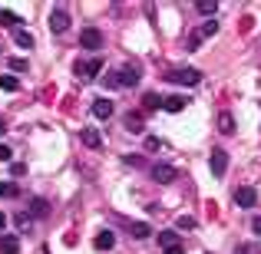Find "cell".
<instances>
[{
  "label": "cell",
  "mask_w": 261,
  "mask_h": 254,
  "mask_svg": "<svg viewBox=\"0 0 261 254\" xmlns=\"http://www.w3.org/2000/svg\"><path fill=\"white\" fill-rule=\"evenodd\" d=\"M166 79H169V83H178V86H198V83H202V73L192 70V66H185V70L166 73Z\"/></svg>",
  "instance_id": "1"
},
{
  "label": "cell",
  "mask_w": 261,
  "mask_h": 254,
  "mask_svg": "<svg viewBox=\"0 0 261 254\" xmlns=\"http://www.w3.org/2000/svg\"><path fill=\"white\" fill-rule=\"evenodd\" d=\"M208 168H212V175H215V178H222L225 172H228V152H225V149H212Z\"/></svg>",
  "instance_id": "2"
},
{
  "label": "cell",
  "mask_w": 261,
  "mask_h": 254,
  "mask_svg": "<svg viewBox=\"0 0 261 254\" xmlns=\"http://www.w3.org/2000/svg\"><path fill=\"white\" fill-rule=\"evenodd\" d=\"M102 43H106V37H102V30H96V26H86V30L80 33V46H86V50H99Z\"/></svg>",
  "instance_id": "3"
},
{
  "label": "cell",
  "mask_w": 261,
  "mask_h": 254,
  "mask_svg": "<svg viewBox=\"0 0 261 254\" xmlns=\"http://www.w3.org/2000/svg\"><path fill=\"white\" fill-rule=\"evenodd\" d=\"M73 70H76V76H83V79H96V76H99V70H102V60L99 57L83 60V63H76Z\"/></svg>",
  "instance_id": "4"
},
{
  "label": "cell",
  "mask_w": 261,
  "mask_h": 254,
  "mask_svg": "<svg viewBox=\"0 0 261 254\" xmlns=\"http://www.w3.org/2000/svg\"><path fill=\"white\" fill-rule=\"evenodd\" d=\"M235 205H238V208H251V205H258V191L251 188V185L235 188Z\"/></svg>",
  "instance_id": "5"
},
{
  "label": "cell",
  "mask_w": 261,
  "mask_h": 254,
  "mask_svg": "<svg viewBox=\"0 0 261 254\" xmlns=\"http://www.w3.org/2000/svg\"><path fill=\"white\" fill-rule=\"evenodd\" d=\"M50 30L53 33H66L70 30V13H66L63 7H57V10L50 13Z\"/></svg>",
  "instance_id": "6"
},
{
  "label": "cell",
  "mask_w": 261,
  "mask_h": 254,
  "mask_svg": "<svg viewBox=\"0 0 261 254\" xmlns=\"http://www.w3.org/2000/svg\"><path fill=\"white\" fill-rule=\"evenodd\" d=\"M175 175L178 172L172 168V165H166V162H159V165H152V178L159 185H169V182H175Z\"/></svg>",
  "instance_id": "7"
},
{
  "label": "cell",
  "mask_w": 261,
  "mask_h": 254,
  "mask_svg": "<svg viewBox=\"0 0 261 254\" xmlns=\"http://www.w3.org/2000/svg\"><path fill=\"white\" fill-rule=\"evenodd\" d=\"M116 83L119 86H136L139 83V70H136V66H122V70L116 73Z\"/></svg>",
  "instance_id": "8"
},
{
  "label": "cell",
  "mask_w": 261,
  "mask_h": 254,
  "mask_svg": "<svg viewBox=\"0 0 261 254\" xmlns=\"http://www.w3.org/2000/svg\"><path fill=\"white\" fill-rule=\"evenodd\" d=\"M189 106V99H185V96H162V109H166V112H182V109Z\"/></svg>",
  "instance_id": "9"
},
{
  "label": "cell",
  "mask_w": 261,
  "mask_h": 254,
  "mask_svg": "<svg viewBox=\"0 0 261 254\" xmlns=\"http://www.w3.org/2000/svg\"><path fill=\"white\" fill-rule=\"evenodd\" d=\"M122 126L129 129L133 135H142V129H146V122H142V112H126V119H122Z\"/></svg>",
  "instance_id": "10"
},
{
  "label": "cell",
  "mask_w": 261,
  "mask_h": 254,
  "mask_svg": "<svg viewBox=\"0 0 261 254\" xmlns=\"http://www.w3.org/2000/svg\"><path fill=\"white\" fill-rule=\"evenodd\" d=\"M93 116H96V119H109V116H113V99H106V96L96 99L93 102Z\"/></svg>",
  "instance_id": "11"
},
{
  "label": "cell",
  "mask_w": 261,
  "mask_h": 254,
  "mask_svg": "<svg viewBox=\"0 0 261 254\" xmlns=\"http://www.w3.org/2000/svg\"><path fill=\"white\" fill-rule=\"evenodd\" d=\"M17 251H20L17 235H0V254H17Z\"/></svg>",
  "instance_id": "12"
},
{
  "label": "cell",
  "mask_w": 261,
  "mask_h": 254,
  "mask_svg": "<svg viewBox=\"0 0 261 254\" xmlns=\"http://www.w3.org/2000/svg\"><path fill=\"white\" fill-rule=\"evenodd\" d=\"M30 215H33V218H46V215H50V205H46V198H30Z\"/></svg>",
  "instance_id": "13"
},
{
  "label": "cell",
  "mask_w": 261,
  "mask_h": 254,
  "mask_svg": "<svg viewBox=\"0 0 261 254\" xmlns=\"http://www.w3.org/2000/svg\"><path fill=\"white\" fill-rule=\"evenodd\" d=\"M80 139H83L86 149H99L102 146V139H99V132H96V129H83V132H80Z\"/></svg>",
  "instance_id": "14"
},
{
  "label": "cell",
  "mask_w": 261,
  "mask_h": 254,
  "mask_svg": "<svg viewBox=\"0 0 261 254\" xmlns=\"http://www.w3.org/2000/svg\"><path fill=\"white\" fill-rule=\"evenodd\" d=\"M218 132H222V135H231V132H235V116H231V112H222V116H218Z\"/></svg>",
  "instance_id": "15"
},
{
  "label": "cell",
  "mask_w": 261,
  "mask_h": 254,
  "mask_svg": "<svg viewBox=\"0 0 261 254\" xmlns=\"http://www.w3.org/2000/svg\"><path fill=\"white\" fill-rule=\"evenodd\" d=\"M13 40H17V46H23V50H30V46H33V33L23 30V26H17V30H13Z\"/></svg>",
  "instance_id": "16"
},
{
  "label": "cell",
  "mask_w": 261,
  "mask_h": 254,
  "mask_svg": "<svg viewBox=\"0 0 261 254\" xmlns=\"http://www.w3.org/2000/svg\"><path fill=\"white\" fill-rule=\"evenodd\" d=\"M113 244H116V235H113V231H99V235H96V248H99V251H109Z\"/></svg>",
  "instance_id": "17"
},
{
  "label": "cell",
  "mask_w": 261,
  "mask_h": 254,
  "mask_svg": "<svg viewBox=\"0 0 261 254\" xmlns=\"http://www.w3.org/2000/svg\"><path fill=\"white\" fill-rule=\"evenodd\" d=\"M159 106H162V96L159 93H146V96H142V109H146V112H155Z\"/></svg>",
  "instance_id": "18"
},
{
  "label": "cell",
  "mask_w": 261,
  "mask_h": 254,
  "mask_svg": "<svg viewBox=\"0 0 261 254\" xmlns=\"http://www.w3.org/2000/svg\"><path fill=\"white\" fill-rule=\"evenodd\" d=\"M129 235H133V238H136V241H142V238H149V235H152V228H149V224H146V221H136V224H133V228H129Z\"/></svg>",
  "instance_id": "19"
},
{
  "label": "cell",
  "mask_w": 261,
  "mask_h": 254,
  "mask_svg": "<svg viewBox=\"0 0 261 254\" xmlns=\"http://www.w3.org/2000/svg\"><path fill=\"white\" fill-rule=\"evenodd\" d=\"M159 244L162 248H175L178 244V231H159Z\"/></svg>",
  "instance_id": "20"
},
{
  "label": "cell",
  "mask_w": 261,
  "mask_h": 254,
  "mask_svg": "<svg viewBox=\"0 0 261 254\" xmlns=\"http://www.w3.org/2000/svg\"><path fill=\"white\" fill-rule=\"evenodd\" d=\"M0 89H4V93H17V89H20V79L7 73V76H0Z\"/></svg>",
  "instance_id": "21"
},
{
  "label": "cell",
  "mask_w": 261,
  "mask_h": 254,
  "mask_svg": "<svg viewBox=\"0 0 261 254\" xmlns=\"http://www.w3.org/2000/svg\"><path fill=\"white\" fill-rule=\"evenodd\" d=\"M0 23H4V26H13V30H17V26H20V17H17V13H10V10H4V7H0Z\"/></svg>",
  "instance_id": "22"
},
{
  "label": "cell",
  "mask_w": 261,
  "mask_h": 254,
  "mask_svg": "<svg viewBox=\"0 0 261 254\" xmlns=\"http://www.w3.org/2000/svg\"><path fill=\"white\" fill-rule=\"evenodd\" d=\"M215 33H218V20H205V23H202V30H198V37H215Z\"/></svg>",
  "instance_id": "23"
},
{
  "label": "cell",
  "mask_w": 261,
  "mask_h": 254,
  "mask_svg": "<svg viewBox=\"0 0 261 254\" xmlns=\"http://www.w3.org/2000/svg\"><path fill=\"white\" fill-rule=\"evenodd\" d=\"M195 10L208 17V13H215V10H218V4H215V0H198V4H195Z\"/></svg>",
  "instance_id": "24"
},
{
  "label": "cell",
  "mask_w": 261,
  "mask_h": 254,
  "mask_svg": "<svg viewBox=\"0 0 261 254\" xmlns=\"http://www.w3.org/2000/svg\"><path fill=\"white\" fill-rule=\"evenodd\" d=\"M175 228H178V231H192V228H195V218H192V215H182V218L175 221Z\"/></svg>",
  "instance_id": "25"
},
{
  "label": "cell",
  "mask_w": 261,
  "mask_h": 254,
  "mask_svg": "<svg viewBox=\"0 0 261 254\" xmlns=\"http://www.w3.org/2000/svg\"><path fill=\"white\" fill-rule=\"evenodd\" d=\"M10 195H17V185H10V182H0V198H10Z\"/></svg>",
  "instance_id": "26"
},
{
  "label": "cell",
  "mask_w": 261,
  "mask_h": 254,
  "mask_svg": "<svg viewBox=\"0 0 261 254\" xmlns=\"http://www.w3.org/2000/svg\"><path fill=\"white\" fill-rule=\"evenodd\" d=\"M13 159V149L10 146H4V142H0V162H10Z\"/></svg>",
  "instance_id": "27"
},
{
  "label": "cell",
  "mask_w": 261,
  "mask_h": 254,
  "mask_svg": "<svg viewBox=\"0 0 261 254\" xmlns=\"http://www.w3.org/2000/svg\"><path fill=\"white\" fill-rule=\"evenodd\" d=\"M146 149H149V152H155V149H162V142L155 139V135H146Z\"/></svg>",
  "instance_id": "28"
},
{
  "label": "cell",
  "mask_w": 261,
  "mask_h": 254,
  "mask_svg": "<svg viewBox=\"0 0 261 254\" xmlns=\"http://www.w3.org/2000/svg\"><path fill=\"white\" fill-rule=\"evenodd\" d=\"M198 46H202V37H198V33H192V37H189V46H185V50H198Z\"/></svg>",
  "instance_id": "29"
},
{
  "label": "cell",
  "mask_w": 261,
  "mask_h": 254,
  "mask_svg": "<svg viewBox=\"0 0 261 254\" xmlns=\"http://www.w3.org/2000/svg\"><path fill=\"white\" fill-rule=\"evenodd\" d=\"M13 221H17V228H27V224H30V215H27V211H20Z\"/></svg>",
  "instance_id": "30"
},
{
  "label": "cell",
  "mask_w": 261,
  "mask_h": 254,
  "mask_svg": "<svg viewBox=\"0 0 261 254\" xmlns=\"http://www.w3.org/2000/svg\"><path fill=\"white\" fill-rule=\"evenodd\" d=\"M10 70L13 73H23L27 70V60H10Z\"/></svg>",
  "instance_id": "31"
},
{
  "label": "cell",
  "mask_w": 261,
  "mask_h": 254,
  "mask_svg": "<svg viewBox=\"0 0 261 254\" xmlns=\"http://www.w3.org/2000/svg\"><path fill=\"white\" fill-rule=\"evenodd\" d=\"M122 162H126V165H133V168H139V165H142V159H139V155H126Z\"/></svg>",
  "instance_id": "32"
},
{
  "label": "cell",
  "mask_w": 261,
  "mask_h": 254,
  "mask_svg": "<svg viewBox=\"0 0 261 254\" xmlns=\"http://www.w3.org/2000/svg\"><path fill=\"white\" fill-rule=\"evenodd\" d=\"M251 231H255V235H261V215L251 218Z\"/></svg>",
  "instance_id": "33"
},
{
  "label": "cell",
  "mask_w": 261,
  "mask_h": 254,
  "mask_svg": "<svg viewBox=\"0 0 261 254\" xmlns=\"http://www.w3.org/2000/svg\"><path fill=\"white\" fill-rule=\"evenodd\" d=\"M166 254H182V244H175V248H166Z\"/></svg>",
  "instance_id": "34"
},
{
  "label": "cell",
  "mask_w": 261,
  "mask_h": 254,
  "mask_svg": "<svg viewBox=\"0 0 261 254\" xmlns=\"http://www.w3.org/2000/svg\"><path fill=\"white\" fill-rule=\"evenodd\" d=\"M4 224H7V215H4V211H0V231H4Z\"/></svg>",
  "instance_id": "35"
},
{
  "label": "cell",
  "mask_w": 261,
  "mask_h": 254,
  "mask_svg": "<svg viewBox=\"0 0 261 254\" xmlns=\"http://www.w3.org/2000/svg\"><path fill=\"white\" fill-rule=\"evenodd\" d=\"M4 132H7V122H4V119H0V135H4Z\"/></svg>",
  "instance_id": "36"
}]
</instances>
